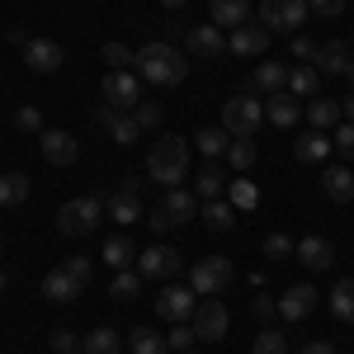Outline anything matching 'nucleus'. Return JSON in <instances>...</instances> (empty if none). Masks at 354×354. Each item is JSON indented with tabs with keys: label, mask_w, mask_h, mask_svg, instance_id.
Here are the masks:
<instances>
[{
	"label": "nucleus",
	"mask_w": 354,
	"mask_h": 354,
	"mask_svg": "<svg viewBox=\"0 0 354 354\" xmlns=\"http://www.w3.org/2000/svg\"><path fill=\"white\" fill-rule=\"evenodd\" d=\"M104 104L133 113L137 104H142V76H137V71H109V76H104Z\"/></svg>",
	"instance_id": "nucleus-8"
},
{
	"label": "nucleus",
	"mask_w": 354,
	"mask_h": 354,
	"mask_svg": "<svg viewBox=\"0 0 354 354\" xmlns=\"http://www.w3.org/2000/svg\"><path fill=\"white\" fill-rule=\"evenodd\" d=\"M147 175L151 180H161L165 189H180V180L189 175V142L175 133H165L151 142V151H147Z\"/></svg>",
	"instance_id": "nucleus-2"
},
{
	"label": "nucleus",
	"mask_w": 354,
	"mask_h": 354,
	"mask_svg": "<svg viewBox=\"0 0 354 354\" xmlns=\"http://www.w3.org/2000/svg\"><path fill=\"white\" fill-rule=\"evenodd\" d=\"M137 293H142V274H133V270L113 274V298H118V302H133Z\"/></svg>",
	"instance_id": "nucleus-38"
},
{
	"label": "nucleus",
	"mask_w": 354,
	"mask_h": 354,
	"mask_svg": "<svg viewBox=\"0 0 354 354\" xmlns=\"http://www.w3.org/2000/svg\"><path fill=\"white\" fill-rule=\"evenodd\" d=\"M194 307H198V293H194V288H185V283H165L161 298H156V317L175 326V322H189Z\"/></svg>",
	"instance_id": "nucleus-10"
},
{
	"label": "nucleus",
	"mask_w": 354,
	"mask_h": 354,
	"mask_svg": "<svg viewBox=\"0 0 354 354\" xmlns=\"http://www.w3.org/2000/svg\"><path fill=\"white\" fill-rule=\"evenodd\" d=\"M165 10H185V5H189V0H161Z\"/></svg>",
	"instance_id": "nucleus-53"
},
{
	"label": "nucleus",
	"mask_w": 354,
	"mask_h": 354,
	"mask_svg": "<svg viewBox=\"0 0 354 354\" xmlns=\"http://www.w3.org/2000/svg\"><path fill=\"white\" fill-rule=\"evenodd\" d=\"M302 113H307V104H302L298 95H288V90H279V95L265 100V118H270L274 128H293Z\"/></svg>",
	"instance_id": "nucleus-17"
},
{
	"label": "nucleus",
	"mask_w": 354,
	"mask_h": 354,
	"mask_svg": "<svg viewBox=\"0 0 354 354\" xmlns=\"http://www.w3.org/2000/svg\"><path fill=\"white\" fill-rule=\"evenodd\" d=\"M350 62H354L350 43H322L317 57H312V66H317L322 76H350Z\"/></svg>",
	"instance_id": "nucleus-19"
},
{
	"label": "nucleus",
	"mask_w": 354,
	"mask_h": 354,
	"mask_svg": "<svg viewBox=\"0 0 354 354\" xmlns=\"http://www.w3.org/2000/svg\"><path fill=\"white\" fill-rule=\"evenodd\" d=\"M43 293H48L53 302H76L85 293V283L76 279V274H66V265H57V270L43 279Z\"/></svg>",
	"instance_id": "nucleus-23"
},
{
	"label": "nucleus",
	"mask_w": 354,
	"mask_h": 354,
	"mask_svg": "<svg viewBox=\"0 0 354 354\" xmlns=\"http://www.w3.org/2000/svg\"><path fill=\"white\" fill-rule=\"evenodd\" d=\"M232 279H236V270H232V260H227V255H203V260L189 270V288L213 298V293H222Z\"/></svg>",
	"instance_id": "nucleus-7"
},
{
	"label": "nucleus",
	"mask_w": 354,
	"mask_h": 354,
	"mask_svg": "<svg viewBox=\"0 0 354 354\" xmlns=\"http://www.w3.org/2000/svg\"><path fill=\"white\" fill-rule=\"evenodd\" d=\"M185 354H194V350H185Z\"/></svg>",
	"instance_id": "nucleus-58"
},
{
	"label": "nucleus",
	"mask_w": 354,
	"mask_h": 354,
	"mask_svg": "<svg viewBox=\"0 0 354 354\" xmlns=\"http://www.w3.org/2000/svg\"><path fill=\"white\" fill-rule=\"evenodd\" d=\"M330 312H335V322H354V279H340L330 288Z\"/></svg>",
	"instance_id": "nucleus-31"
},
{
	"label": "nucleus",
	"mask_w": 354,
	"mask_h": 354,
	"mask_svg": "<svg viewBox=\"0 0 354 354\" xmlns=\"http://www.w3.org/2000/svg\"><path fill=\"white\" fill-rule=\"evenodd\" d=\"M66 354H85V350H66Z\"/></svg>",
	"instance_id": "nucleus-57"
},
{
	"label": "nucleus",
	"mask_w": 354,
	"mask_h": 354,
	"mask_svg": "<svg viewBox=\"0 0 354 354\" xmlns=\"http://www.w3.org/2000/svg\"><path fill=\"white\" fill-rule=\"evenodd\" d=\"M302 118H307L317 133H330V128H340V123H345V104H335V100H322V95H317V100L307 104Z\"/></svg>",
	"instance_id": "nucleus-24"
},
{
	"label": "nucleus",
	"mask_w": 354,
	"mask_h": 354,
	"mask_svg": "<svg viewBox=\"0 0 354 354\" xmlns=\"http://www.w3.org/2000/svg\"><path fill=\"white\" fill-rule=\"evenodd\" d=\"M24 198H28V175H19V170L0 175V208H19Z\"/></svg>",
	"instance_id": "nucleus-29"
},
{
	"label": "nucleus",
	"mask_w": 354,
	"mask_h": 354,
	"mask_svg": "<svg viewBox=\"0 0 354 354\" xmlns=\"http://www.w3.org/2000/svg\"><path fill=\"white\" fill-rule=\"evenodd\" d=\"M38 151H43L48 165H76V156H81L76 137L62 133V128H43V133H38Z\"/></svg>",
	"instance_id": "nucleus-11"
},
{
	"label": "nucleus",
	"mask_w": 354,
	"mask_h": 354,
	"mask_svg": "<svg viewBox=\"0 0 354 354\" xmlns=\"http://www.w3.org/2000/svg\"><path fill=\"white\" fill-rule=\"evenodd\" d=\"M274 312H279V302H274V298H255V317H260V322H270Z\"/></svg>",
	"instance_id": "nucleus-51"
},
{
	"label": "nucleus",
	"mask_w": 354,
	"mask_h": 354,
	"mask_svg": "<svg viewBox=\"0 0 354 354\" xmlns=\"http://www.w3.org/2000/svg\"><path fill=\"white\" fill-rule=\"evenodd\" d=\"M100 123L109 128V137L118 142V147H128V142H137V137H142V128H137V118H133V113L113 109V104H104V109H100Z\"/></svg>",
	"instance_id": "nucleus-22"
},
{
	"label": "nucleus",
	"mask_w": 354,
	"mask_h": 354,
	"mask_svg": "<svg viewBox=\"0 0 354 354\" xmlns=\"http://www.w3.org/2000/svg\"><path fill=\"white\" fill-rule=\"evenodd\" d=\"M194 142H198V151H203V156H222V151L232 147V133H227V128H203Z\"/></svg>",
	"instance_id": "nucleus-35"
},
{
	"label": "nucleus",
	"mask_w": 354,
	"mask_h": 354,
	"mask_svg": "<svg viewBox=\"0 0 354 354\" xmlns=\"http://www.w3.org/2000/svg\"><path fill=\"white\" fill-rule=\"evenodd\" d=\"M250 354H288L283 330H260V335H255V345H250Z\"/></svg>",
	"instance_id": "nucleus-40"
},
{
	"label": "nucleus",
	"mask_w": 354,
	"mask_h": 354,
	"mask_svg": "<svg viewBox=\"0 0 354 354\" xmlns=\"http://www.w3.org/2000/svg\"><path fill=\"white\" fill-rule=\"evenodd\" d=\"M66 274H76L81 283H90V260H85V255H71V260H66Z\"/></svg>",
	"instance_id": "nucleus-50"
},
{
	"label": "nucleus",
	"mask_w": 354,
	"mask_h": 354,
	"mask_svg": "<svg viewBox=\"0 0 354 354\" xmlns=\"http://www.w3.org/2000/svg\"><path fill=\"white\" fill-rule=\"evenodd\" d=\"M307 15H312V5L307 0H260V24L279 28V33H298L307 24Z\"/></svg>",
	"instance_id": "nucleus-6"
},
{
	"label": "nucleus",
	"mask_w": 354,
	"mask_h": 354,
	"mask_svg": "<svg viewBox=\"0 0 354 354\" xmlns=\"http://www.w3.org/2000/svg\"><path fill=\"white\" fill-rule=\"evenodd\" d=\"M227 194H232V208H255V203H260L255 185H245V180H232V185H227Z\"/></svg>",
	"instance_id": "nucleus-44"
},
{
	"label": "nucleus",
	"mask_w": 354,
	"mask_h": 354,
	"mask_svg": "<svg viewBox=\"0 0 354 354\" xmlns=\"http://www.w3.org/2000/svg\"><path fill=\"white\" fill-rule=\"evenodd\" d=\"M312 5V15H322V19H340L345 15V0H307Z\"/></svg>",
	"instance_id": "nucleus-47"
},
{
	"label": "nucleus",
	"mask_w": 354,
	"mask_h": 354,
	"mask_svg": "<svg viewBox=\"0 0 354 354\" xmlns=\"http://www.w3.org/2000/svg\"><path fill=\"white\" fill-rule=\"evenodd\" d=\"M322 189H326V198H335V203H350L354 198V170L350 165H330L326 175H322Z\"/></svg>",
	"instance_id": "nucleus-27"
},
{
	"label": "nucleus",
	"mask_w": 354,
	"mask_h": 354,
	"mask_svg": "<svg viewBox=\"0 0 354 354\" xmlns=\"http://www.w3.org/2000/svg\"><path fill=\"white\" fill-rule=\"evenodd\" d=\"M293 255H298L302 260V270H330V265H335V245L326 241V236H317V232H312V236H302L298 241V250H293Z\"/></svg>",
	"instance_id": "nucleus-16"
},
{
	"label": "nucleus",
	"mask_w": 354,
	"mask_h": 354,
	"mask_svg": "<svg viewBox=\"0 0 354 354\" xmlns=\"http://www.w3.org/2000/svg\"><path fill=\"white\" fill-rule=\"evenodd\" d=\"M133 255H137V250H133V241H128L123 232L104 241V265H109V270H128V260H133Z\"/></svg>",
	"instance_id": "nucleus-33"
},
{
	"label": "nucleus",
	"mask_w": 354,
	"mask_h": 354,
	"mask_svg": "<svg viewBox=\"0 0 354 354\" xmlns=\"http://www.w3.org/2000/svg\"><path fill=\"white\" fill-rule=\"evenodd\" d=\"M330 147L345 156V161H354V118H345L340 128H335V137H330Z\"/></svg>",
	"instance_id": "nucleus-45"
},
{
	"label": "nucleus",
	"mask_w": 354,
	"mask_h": 354,
	"mask_svg": "<svg viewBox=\"0 0 354 354\" xmlns=\"http://www.w3.org/2000/svg\"><path fill=\"white\" fill-rule=\"evenodd\" d=\"M227 189V175H222V165H203V170H198V180H194V194H198V198H203V203H208V198H218V194Z\"/></svg>",
	"instance_id": "nucleus-30"
},
{
	"label": "nucleus",
	"mask_w": 354,
	"mask_h": 354,
	"mask_svg": "<svg viewBox=\"0 0 354 354\" xmlns=\"http://www.w3.org/2000/svg\"><path fill=\"white\" fill-rule=\"evenodd\" d=\"M279 90H288V66L260 62V66L250 71V95H279Z\"/></svg>",
	"instance_id": "nucleus-21"
},
{
	"label": "nucleus",
	"mask_w": 354,
	"mask_h": 354,
	"mask_svg": "<svg viewBox=\"0 0 354 354\" xmlns=\"http://www.w3.org/2000/svg\"><path fill=\"white\" fill-rule=\"evenodd\" d=\"M326 151H330V137L317 133V128H312V133H302L298 142H293V156H298L302 165H322V161H326Z\"/></svg>",
	"instance_id": "nucleus-26"
},
{
	"label": "nucleus",
	"mask_w": 354,
	"mask_h": 354,
	"mask_svg": "<svg viewBox=\"0 0 354 354\" xmlns=\"http://www.w3.org/2000/svg\"><path fill=\"white\" fill-rule=\"evenodd\" d=\"M24 62L38 71V76H53L57 66L66 62V53H62V43H53V38H28L24 43Z\"/></svg>",
	"instance_id": "nucleus-13"
},
{
	"label": "nucleus",
	"mask_w": 354,
	"mask_h": 354,
	"mask_svg": "<svg viewBox=\"0 0 354 354\" xmlns=\"http://www.w3.org/2000/svg\"><path fill=\"white\" fill-rule=\"evenodd\" d=\"M350 81H354V62H350Z\"/></svg>",
	"instance_id": "nucleus-56"
},
{
	"label": "nucleus",
	"mask_w": 354,
	"mask_h": 354,
	"mask_svg": "<svg viewBox=\"0 0 354 354\" xmlns=\"http://www.w3.org/2000/svg\"><path fill=\"white\" fill-rule=\"evenodd\" d=\"M109 218L118 222V227H133L137 218H142V203H137V180L128 175L123 185H118V194L109 198Z\"/></svg>",
	"instance_id": "nucleus-18"
},
{
	"label": "nucleus",
	"mask_w": 354,
	"mask_h": 354,
	"mask_svg": "<svg viewBox=\"0 0 354 354\" xmlns=\"http://www.w3.org/2000/svg\"><path fill=\"white\" fill-rule=\"evenodd\" d=\"M317 307V288L312 283H293L279 293V317L283 322H307V312Z\"/></svg>",
	"instance_id": "nucleus-14"
},
{
	"label": "nucleus",
	"mask_w": 354,
	"mask_h": 354,
	"mask_svg": "<svg viewBox=\"0 0 354 354\" xmlns=\"http://www.w3.org/2000/svg\"><path fill=\"white\" fill-rule=\"evenodd\" d=\"M189 326H194V335H198V340H208V345H213V340H222V335H227L232 312H227L218 298H203L198 307H194V322H189Z\"/></svg>",
	"instance_id": "nucleus-9"
},
{
	"label": "nucleus",
	"mask_w": 354,
	"mask_h": 354,
	"mask_svg": "<svg viewBox=\"0 0 354 354\" xmlns=\"http://www.w3.org/2000/svg\"><path fill=\"white\" fill-rule=\"evenodd\" d=\"M100 218H104V203L90 198V194H81V198L62 203V213H57V232H62V236H90V232L100 227Z\"/></svg>",
	"instance_id": "nucleus-5"
},
{
	"label": "nucleus",
	"mask_w": 354,
	"mask_h": 354,
	"mask_svg": "<svg viewBox=\"0 0 354 354\" xmlns=\"http://www.w3.org/2000/svg\"><path fill=\"white\" fill-rule=\"evenodd\" d=\"M185 43H189V53H198V57H222L227 53V33H222L218 24H194L189 33H185Z\"/></svg>",
	"instance_id": "nucleus-20"
},
{
	"label": "nucleus",
	"mask_w": 354,
	"mask_h": 354,
	"mask_svg": "<svg viewBox=\"0 0 354 354\" xmlns=\"http://www.w3.org/2000/svg\"><path fill=\"white\" fill-rule=\"evenodd\" d=\"M317 66H293L288 71V95H298V100H307V95H317Z\"/></svg>",
	"instance_id": "nucleus-34"
},
{
	"label": "nucleus",
	"mask_w": 354,
	"mask_h": 354,
	"mask_svg": "<svg viewBox=\"0 0 354 354\" xmlns=\"http://www.w3.org/2000/svg\"><path fill=\"white\" fill-rule=\"evenodd\" d=\"M133 118H137L142 133H151V128H161V104H156V100H142V104L133 109Z\"/></svg>",
	"instance_id": "nucleus-42"
},
{
	"label": "nucleus",
	"mask_w": 354,
	"mask_h": 354,
	"mask_svg": "<svg viewBox=\"0 0 354 354\" xmlns=\"http://www.w3.org/2000/svg\"><path fill=\"white\" fill-rule=\"evenodd\" d=\"M53 350H57V354H66V350H81V340H76L71 330H53Z\"/></svg>",
	"instance_id": "nucleus-49"
},
{
	"label": "nucleus",
	"mask_w": 354,
	"mask_h": 354,
	"mask_svg": "<svg viewBox=\"0 0 354 354\" xmlns=\"http://www.w3.org/2000/svg\"><path fill=\"white\" fill-rule=\"evenodd\" d=\"M0 293H5V270H0Z\"/></svg>",
	"instance_id": "nucleus-55"
},
{
	"label": "nucleus",
	"mask_w": 354,
	"mask_h": 354,
	"mask_svg": "<svg viewBox=\"0 0 354 354\" xmlns=\"http://www.w3.org/2000/svg\"><path fill=\"white\" fill-rule=\"evenodd\" d=\"M227 161L236 165V170H250V165H255V137H232Z\"/></svg>",
	"instance_id": "nucleus-36"
},
{
	"label": "nucleus",
	"mask_w": 354,
	"mask_h": 354,
	"mask_svg": "<svg viewBox=\"0 0 354 354\" xmlns=\"http://www.w3.org/2000/svg\"><path fill=\"white\" fill-rule=\"evenodd\" d=\"M81 350L85 354H118V350H123V340H118V330H113V326H95V330H85V335H81Z\"/></svg>",
	"instance_id": "nucleus-28"
},
{
	"label": "nucleus",
	"mask_w": 354,
	"mask_h": 354,
	"mask_svg": "<svg viewBox=\"0 0 354 354\" xmlns=\"http://www.w3.org/2000/svg\"><path fill=\"white\" fill-rule=\"evenodd\" d=\"M137 76L151 85H185V76H189V57L180 53L170 38H156V43H142L137 48Z\"/></svg>",
	"instance_id": "nucleus-1"
},
{
	"label": "nucleus",
	"mask_w": 354,
	"mask_h": 354,
	"mask_svg": "<svg viewBox=\"0 0 354 354\" xmlns=\"http://www.w3.org/2000/svg\"><path fill=\"white\" fill-rule=\"evenodd\" d=\"M137 274L142 279H175L180 274V250L175 245H151L137 255Z\"/></svg>",
	"instance_id": "nucleus-12"
},
{
	"label": "nucleus",
	"mask_w": 354,
	"mask_h": 354,
	"mask_svg": "<svg viewBox=\"0 0 354 354\" xmlns=\"http://www.w3.org/2000/svg\"><path fill=\"white\" fill-rule=\"evenodd\" d=\"M194 340H198V335H194V326H189V322H175V326L165 330V345H170V354H185V350H194Z\"/></svg>",
	"instance_id": "nucleus-39"
},
{
	"label": "nucleus",
	"mask_w": 354,
	"mask_h": 354,
	"mask_svg": "<svg viewBox=\"0 0 354 354\" xmlns=\"http://www.w3.org/2000/svg\"><path fill=\"white\" fill-rule=\"evenodd\" d=\"M265 48H270V28L265 24H241L227 33V53H236V57H260Z\"/></svg>",
	"instance_id": "nucleus-15"
},
{
	"label": "nucleus",
	"mask_w": 354,
	"mask_h": 354,
	"mask_svg": "<svg viewBox=\"0 0 354 354\" xmlns=\"http://www.w3.org/2000/svg\"><path fill=\"white\" fill-rule=\"evenodd\" d=\"M293 57H298V62H312V57H317V43H312L307 33H293Z\"/></svg>",
	"instance_id": "nucleus-48"
},
{
	"label": "nucleus",
	"mask_w": 354,
	"mask_h": 354,
	"mask_svg": "<svg viewBox=\"0 0 354 354\" xmlns=\"http://www.w3.org/2000/svg\"><path fill=\"white\" fill-rule=\"evenodd\" d=\"M133 354H170V345H165V335H156V330H133Z\"/></svg>",
	"instance_id": "nucleus-37"
},
{
	"label": "nucleus",
	"mask_w": 354,
	"mask_h": 354,
	"mask_svg": "<svg viewBox=\"0 0 354 354\" xmlns=\"http://www.w3.org/2000/svg\"><path fill=\"white\" fill-rule=\"evenodd\" d=\"M293 250H298V245L288 241L283 232H270V236H265V255H270V260H283V255H293Z\"/></svg>",
	"instance_id": "nucleus-46"
},
{
	"label": "nucleus",
	"mask_w": 354,
	"mask_h": 354,
	"mask_svg": "<svg viewBox=\"0 0 354 354\" xmlns=\"http://www.w3.org/2000/svg\"><path fill=\"white\" fill-rule=\"evenodd\" d=\"M104 62H109L113 71H128V66L137 62V53L128 48V43H104Z\"/></svg>",
	"instance_id": "nucleus-41"
},
{
	"label": "nucleus",
	"mask_w": 354,
	"mask_h": 354,
	"mask_svg": "<svg viewBox=\"0 0 354 354\" xmlns=\"http://www.w3.org/2000/svg\"><path fill=\"white\" fill-rule=\"evenodd\" d=\"M208 15L218 28H241L250 24V0H208Z\"/></svg>",
	"instance_id": "nucleus-25"
},
{
	"label": "nucleus",
	"mask_w": 354,
	"mask_h": 354,
	"mask_svg": "<svg viewBox=\"0 0 354 354\" xmlns=\"http://www.w3.org/2000/svg\"><path fill=\"white\" fill-rule=\"evenodd\" d=\"M15 128H19V133H43V113H38V104H19V109H15Z\"/></svg>",
	"instance_id": "nucleus-43"
},
{
	"label": "nucleus",
	"mask_w": 354,
	"mask_h": 354,
	"mask_svg": "<svg viewBox=\"0 0 354 354\" xmlns=\"http://www.w3.org/2000/svg\"><path fill=\"white\" fill-rule=\"evenodd\" d=\"M198 218V194L189 189H165V198L147 213V222H151V232H165V227H185V222Z\"/></svg>",
	"instance_id": "nucleus-3"
},
{
	"label": "nucleus",
	"mask_w": 354,
	"mask_h": 354,
	"mask_svg": "<svg viewBox=\"0 0 354 354\" xmlns=\"http://www.w3.org/2000/svg\"><path fill=\"white\" fill-rule=\"evenodd\" d=\"M203 222H208L213 232H232V227H236V213H232V203L208 198V203H203Z\"/></svg>",
	"instance_id": "nucleus-32"
},
{
	"label": "nucleus",
	"mask_w": 354,
	"mask_h": 354,
	"mask_svg": "<svg viewBox=\"0 0 354 354\" xmlns=\"http://www.w3.org/2000/svg\"><path fill=\"white\" fill-rule=\"evenodd\" d=\"M345 118H354V95H350V100H345Z\"/></svg>",
	"instance_id": "nucleus-54"
},
{
	"label": "nucleus",
	"mask_w": 354,
	"mask_h": 354,
	"mask_svg": "<svg viewBox=\"0 0 354 354\" xmlns=\"http://www.w3.org/2000/svg\"><path fill=\"white\" fill-rule=\"evenodd\" d=\"M298 354H335V345H330V340H307Z\"/></svg>",
	"instance_id": "nucleus-52"
},
{
	"label": "nucleus",
	"mask_w": 354,
	"mask_h": 354,
	"mask_svg": "<svg viewBox=\"0 0 354 354\" xmlns=\"http://www.w3.org/2000/svg\"><path fill=\"white\" fill-rule=\"evenodd\" d=\"M260 123H265V104H260L250 90H245V95H232V100L222 104V128L232 137H255Z\"/></svg>",
	"instance_id": "nucleus-4"
}]
</instances>
